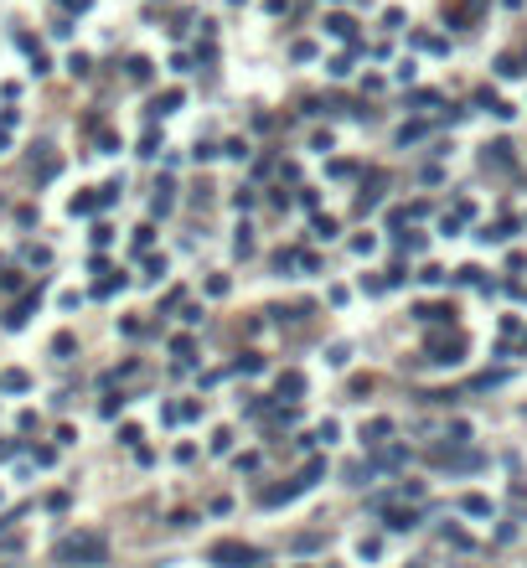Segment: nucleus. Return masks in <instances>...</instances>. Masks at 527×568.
I'll return each instance as SVG.
<instances>
[{
	"label": "nucleus",
	"instance_id": "15",
	"mask_svg": "<svg viewBox=\"0 0 527 568\" xmlns=\"http://www.w3.org/2000/svg\"><path fill=\"white\" fill-rule=\"evenodd\" d=\"M496 73H501V78H517L522 68H517V57H501V62H496Z\"/></svg>",
	"mask_w": 527,
	"mask_h": 568
},
{
	"label": "nucleus",
	"instance_id": "5",
	"mask_svg": "<svg viewBox=\"0 0 527 568\" xmlns=\"http://www.w3.org/2000/svg\"><path fill=\"white\" fill-rule=\"evenodd\" d=\"M305 392V377L300 372H279V398H300Z\"/></svg>",
	"mask_w": 527,
	"mask_h": 568
},
{
	"label": "nucleus",
	"instance_id": "7",
	"mask_svg": "<svg viewBox=\"0 0 527 568\" xmlns=\"http://www.w3.org/2000/svg\"><path fill=\"white\" fill-rule=\"evenodd\" d=\"M491 161H496V166H507V161H512V145H507V140L486 145V166H491Z\"/></svg>",
	"mask_w": 527,
	"mask_h": 568
},
{
	"label": "nucleus",
	"instance_id": "12",
	"mask_svg": "<svg viewBox=\"0 0 527 568\" xmlns=\"http://www.w3.org/2000/svg\"><path fill=\"white\" fill-rule=\"evenodd\" d=\"M316 238H336V217H316Z\"/></svg>",
	"mask_w": 527,
	"mask_h": 568
},
{
	"label": "nucleus",
	"instance_id": "1",
	"mask_svg": "<svg viewBox=\"0 0 527 568\" xmlns=\"http://www.w3.org/2000/svg\"><path fill=\"white\" fill-rule=\"evenodd\" d=\"M52 558L68 563V568H99L109 558V537L104 532H73V537H62L52 548Z\"/></svg>",
	"mask_w": 527,
	"mask_h": 568
},
{
	"label": "nucleus",
	"instance_id": "13",
	"mask_svg": "<svg viewBox=\"0 0 527 568\" xmlns=\"http://www.w3.org/2000/svg\"><path fill=\"white\" fill-rule=\"evenodd\" d=\"M129 78L145 83V78H150V62H145V57H135V62H129Z\"/></svg>",
	"mask_w": 527,
	"mask_h": 568
},
{
	"label": "nucleus",
	"instance_id": "3",
	"mask_svg": "<svg viewBox=\"0 0 527 568\" xmlns=\"http://www.w3.org/2000/svg\"><path fill=\"white\" fill-rule=\"evenodd\" d=\"M429 352H434V362H460L466 341H460V336H434V341H429Z\"/></svg>",
	"mask_w": 527,
	"mask_h": 568
},
{
	"label": "nucleus",
	"instance_id": "4",
	"mask_svg": "<svg viewBox=\"0 0 527 568\" xmlns=\"http://www.w3.org/2000/svg\"><path fill=\"white\" fill-rule=\"evenodd\" d=\"M383 517H388V527H393V532H408V527H419V512H403V507H388Z\"/></svg>",
	"mask_w": 527,
	"mask_h": 568
},
{
	"label": "nucleus",
	"instance_id": "6",
	"mask_svg": "<svg viewBox=\"0 0 527 568\" xmlns=\"http://www.w3.org/2000/svg\"><path fill=\"white\" fill-rule=\"evenodd\" d=\"M383 434H393V424H388V419H372V424H362V440H367V445H378Z\"/></svg>",
	"mask_w": 527,
	"mask_h": 568
},
{
	"label": "nucleus",
	"instance_id": "9",
	"mask_svg": "<svg viewBox=\"0 0 527 568\" xmlns=\"http://www.w3.org/2000/svg\"><path fill=\"white\" fill-rule=\"evenodd\" d=\"M460 507H466L471 517H491V501H486V496H466V501H460Z\"/></svg>",
	"mask_w": 527,
	"mask_h": 568
},
{
	"label": "nucleus",
	"instance_id": "14",
	"mask_svg": "<svg viewBox=\"0 0 527 568\" xmlns=\"http://www.w3.org/2000/svg\"><path fill=\"white\" fill-rule=\"evenodd\" d=\"M176 103H181V88H171V93H161V103H156V108H161V114H171Z\"/></svg>",
	"mask_w": 527,
	"mask_h": 568
},
{
	"label": "nucleus",
	"instance_id": "10",
	"mask_svg": "<svg viewBox=\"0 0 527 568\" xmlns=\"http://www.w3.org/2000/svg\"><path fill=\"white\" fill-rule=\"evenodd\" d=\"M450 305H419V320H450Z\"/></svg>",
	"mask_w": 527,
	"mask_h": 568
},
{
	"label": "nucleus",
	"instance_id": "8",
	"mask_svg": "<svg viewBox=\"0 0 527 568\" xmlns=\"http://www.w3.org/2000/svg\"><path fill=\"white\" fill-rule=\"evenodd\" d=\"M326 31L341 36V41H351V16H331V21H326Z\"/></svg>",
	"mask_w": 527,
	"mask_h": 568
},
{
	"label": "nucleus",
	"instance_id": "2",
	"mask_svg": "<svg viewBox=\"0 0 527 568\" xmlns=\"http://www.w3.org/2000/svg\"><path fill=\"white\" fill-rule=\"evenodd\" d=\"M212 563H223V568H254L259 553L244 548V542H217V548H212Z\"/></svg>",
	"mask_w": 527,
	"mask_h": 568
},
{
	"label": "nucleus",
	"instance_id": "11",
	"mask_svg": "<svg viewBox=\"0 0 527 568\" xmlns=\"http://www.w3.org/2000/svg\"><path fill=\"white\" fill-rule=\"evenodd\" d=\"M0 387H11V392H21V387H26V372H0Z\"/></svg>",
	"mask_w": 527,
	"mask_h": 568
},
{
	"label": "nucleus",
	"instance_id": "16",
	"mask_svg": "<svg viewBox=\"0 0 527 568\" xmlns=\"http://www.w3.org/2000/svg\"><path fill=\"white\" fill-rule=\"evenodd\" d=\"M68 6H73V11H88V0H68Z\"/></svg>",
	"mask_w": 527,
	"mask_h": 568
}]
</instances>
